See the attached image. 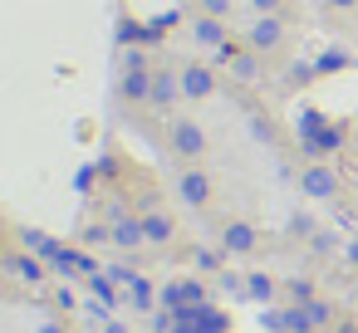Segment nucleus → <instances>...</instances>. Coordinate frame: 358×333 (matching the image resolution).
<instances>
[{
    "instance_id": "1",
    "label": "nucleus",
    "mask_w": 358,
    "mask_h": 333,
    "mask_svg": "<svg viewBox=\"0 0 358 333\" xmlns=\"http://www.w3.org/2000/svg\"><path fill=\"white\" fill-rule=\"evenodd\" d=\"M338 6H353V0H338Z\"/></svg>"
},
{
    "instance_id": "2",
    "label": "nucleus",
    "mask_w": 358,
    "mask_h": 333,
    "mask_svg": "<svg viewBox=\"0 0 358 333\" xmlns=\"http://www.w3.org/2000/svg\"><path fill=\"white\" fill-rule=\"evenodd\" d=\"M353 260H358V245H353Z\"/></svg>"
}]
</instances>
